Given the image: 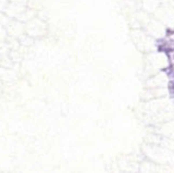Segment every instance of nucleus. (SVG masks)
I'll list each match as a JSON object with an SVG mask.
<instances>
[{"label":"nucleus","mask_w":174,"mask_h":173,"mask_svg":"<svg viewBox=\"0 0 174 173\" xmlns=\"http://www.w3.org/2000/svg\"><path fill=\"white\" fill-rule=\"evenodd\" d=\"M158 50L161 53H166L168 56L171 53H174V40H159L158 41Z\"/></svg>","instance_id":"f257e3e1"},{"label":"nucleus","mask_w":174,"mask_h":173,"mask_svg":"<svg viewBox=\"0 0 174 173\" xmlns=\"http://www.w3.org/2000/svg\"><path fill=\"white\" fill-rule=\"evenodd\" d=\"M168 91H169L172 97H174V80H171L168 82Z\"/></svg>","instance_id":"f03ea898"},{"label":"nucleus","mask_w":174,"mask_h":173,"mask_svg":"<svg viewBox=\"0 0 174 173\" xmlns=\"http://www.w3.org/2000/svg\"><path fill=\"white\" fill-rule=\"evenodd\" d=\"M168 76H169V78H171L172 80H174V69H173V71H172V72L168 74Z\"/></svg>","instance_id":"7ed1b4c3"},{"label":"nucleus","mask_w":174,"mask_h":173,"mask_svg":"<svg viewBox=\"0 0 174 173\" xmlns=\"http://www.w3.org/2000/svg\"><path fill=\"white\" fill-rule=\"evenodd\" d=\"M169 61H171V63H172V65H174V55H173L172 57H169Z\"/></svg>","instance_id":"20e7f679"}]
</instances>
